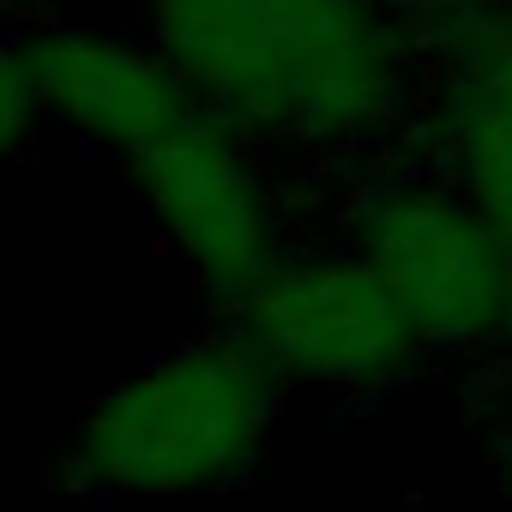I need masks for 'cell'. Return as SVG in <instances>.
Returning <instances> with one entry per match:
<instances>
[{"label": "cell", "mask_w": 512, "mask_h": 512, "mask_svg": "<svg viewBox=\"0 0 512 512\" xmlns=\"http://www.w3.org/2000/svg\"><path fill=\"white\" fill-rule=\"evenodd\" d=\"M145 37L235 127L344 145L398 109L386 0H145Z\"/></svg>", "instance_id": "1"}, {"label": "cell", "mask_w": 512, "mask_h": 512, "mask_svg": "<svg viewBox=\"0 0 512 512\" xmlns=\"http://www.w3.org/2000/svg\"><path fill=\"white\" fill-rule=\"evenodd\" d=\"M278 386L241 332L169 344L85 404L61 446V476L97 500H205L272 446Z\"/></svg>", "instance_id": "2"}, {"label": "cell", "mask_w": 512, "mask_h": 512, "mask_svg": "<svg viewBox=\"0 0 512 512\" xmlns=\"http://www.w3.org/2000/svg\"><path fill=\"white\" fill-rule=\"evenodd\" d=\"M235 332L284 386L380 392L422 362V332L362 253H284L235 302Z\"/></svg>", "instance_id": "3"}, {"label": "cell", "mask_w": 512, "mask_h": 512, "mask_svg": "<svg viewBox=\"0 0 512 512\" xmlns=\"http://www.w3.org/2000/svg\"><path fill=\"white\" fill-rule=\"evenodd\" d=\"M356 253L410 314L428 350L500 338L512 302V253L452 181L374 187L356 211Z\"/></svg>", "instance_id": "4"}, {"label": "cell", "mask_w": 512, "mask_h": 512, "mask_svg": "<svg viewBox=\"0 0 512 512\" xmlns=\"http://www.w3.org/2000/svg\"><path fill=\"white\" fill-rule=\"evenodd\" d=\"M133 193L163 229L181 272L223 302H241L284 260V211L260 163L217 109L193 115L127 163Z\"/></svg>", "instance_id": "5"}, {"label": "cell", "mask_w": 512, "mask_h": 512, "mask_svg": "<svg viewBox=\"0 0 512 512\" xmlns=\"http://www.w3.org/2000/svg\"><path fill=\"white\" fill-rule=\"evenodd\" d=\"M13 49L37 79L49 127H67L73 139L115 151L121 163H133L139 151H151L157 139H169L175 127L211 109L151 37L133 43L109 31L55 25V31L13 37Z\"/></svg>", "instance_id": "6"}, {"label": "cell", "mask_w": 512, "mask_h": 512, "mask_svg": "<svg viewBox=\"0 0 512 512\" xmlns=\"http://www.w3.org/2000/svg\"><path fill=\"white\" fill-rule=\"evenodd\" d=\"M446 169L452 187L482 211V223L506 241L512 253V115L452 79L446 97Z\"/></svg>", "instance_id": "7"}, {"label": "cell", "mask_w": 512, "mask_h": 512, "mask_svg": "<svg viewBox=\"0 0 512 512\" xmlns=\"http://www.w3.org/2000/svg\"><path fill=\"white\" fill-rule=\"evenodd\" d=\"M386 13L404 37H428L452 61L500 19V13H488V0H386Z\"/></svg>", "instance_id": "8"}, {"label": "cell", "mask_w": 512, "mask_h": 512, "mask_svg": "<svg viewBox=\"0 0 512 512\" xmlns=\"http://www.w3.org/2000/svg\"><path fill=\"white\" fill-rule=\"evenodd\" d=\"M37 127H49L43 97H37V79L25 67V55L7 43V61H0V139H7V151H25V139Z\"/></svg>", "instance_id": "9"}, {"label": "cell", "mask_w": 512, "mask_h": 512, "mask_svg": "<svg viewBox=\"0 0 512 512\" xmlns=\"http://www.w3.org/2000/svg\"><path fill=\"white\" fill-rule=\"evenodd\" d=\"M500 350H506V362H512V302H506V320H500Z\"/></svg>", "instance_id": "10"}, {"label": "cell", "mask_w": 512, "mask_h": 512, "mask_svg": "<svg viewBox=\"0 0 512 512\" xmlns=\"http://www.w3.org/2000/svg\"><path fill=\"white\" fill-rule=\"evenodd\" d=\"M506 500H512V446H506Z\"/></svg>", "instance_id": "11"}]
</instances>
